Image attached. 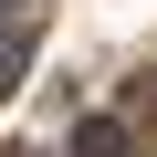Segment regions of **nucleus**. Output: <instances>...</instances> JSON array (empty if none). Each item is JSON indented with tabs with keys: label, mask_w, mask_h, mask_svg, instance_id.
I'll return each mask as SVG.
<instances>
[{
	"label": "nucleus",
	"mask_w": 157,
	"mask_h": 157,
	"mask_svg": "<svg viewBox=\"0 0 157 157\" xmlns=\"http://www.w3.org/2000/svg\"><path fill=\"white\" fill-rule=\"evenodd\" d=\"M136 126H147V136H157V94H136Z\"/></svg>",
	"instance_id": "obj_3"
},
{
	"label": "nucleus",
	"mask_w": 157,
	"mask_h": 157,
	"mask_svg": "<svg viewBox=\"0 0 157 157\" xmlns=\"http://www.w3.org/2000/svg\"><path fill=\"white\" fill-rule=\"evenodd\" d=\"M11 11H21V0H0V21H11Z\"/></svg>",
	"instance_id": "obj_4"
},
{
	"label": "nucleus",
	"mask_w": 157,
	"mask_h": 157,
	"mask_svg": "<svg viewBox=\"0 0 157 157\" xmlns=\"http://www.w3.org/2000/svg\"><path fill=\"white\" fill-rule=\"evenodd\" d=\"M21 73H32V32H0V94H11Z\"/></svg>",
	"instance_id": "obj_2"
},
{
	"label": "nucleus",
	"mask_w": 157,
	"mask_h": 157,
	"mask_svg": "<svg viewBox=\"0 0 157 157\" xmlns=\"http://www.w3.org/2000/svg\"><path fill=\"white\" fill-rule=\"evenodd\" d=\"M126 147H136L126 115H84V126H73V157H126Z\"/></svg>",
	"instance_id": "obj_1"
}]
</instances>
